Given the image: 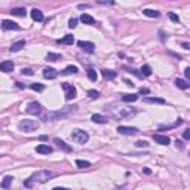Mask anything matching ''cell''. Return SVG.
<instances>
[{"label": "cell", "mask_w": 190, "mask_h": 190, "mask_svg": "<svg viewBox=\"0 0 190 190\" xmlns=\"http://www.w3.org/2000/svg\"><path fill=\"white\" fill-rule=\"evenodd\" d=\"M33 91H43L45 89V85H42V83H31V86H30Z\"/></svg>", "instance_id": "obj_33"}, {"label": "cell", "mask_w": 190, "mask_h": 190, "mask_svg": "<svg viewBox=\"0 0 190 190\" xmlns=\"http://www.w3.org/2000/svg\"><path fill=\"white\" fill-rule=\"evenodd\" d=\"M153 140L156 141L157 144H160V146H168L169 144V137H166V135H160V134H155L153 135Z\"/></svg>", "instance_id": "obj_10"}, {"label": "cell", "mask_w": 190, "mask_h": 190, "mask_svg": "<svg viewBox=\"0 0 190 190\" xmlns=\"http://www.w3.org/2000/svg\"><path fill=\"white\" fill-rule=\"evenodd\" d=\"M140 94H150V89H147V88H141Z\"/></svg>", "instance_id": "obj_44"}, {"label": "cell", "mask_w": 190, "mask_h": 190, "mask_svg": "<svg viewBox=\"0 0 190 190\" xmlns=\"http://www.w3.org/2000/svg\"><path fill=\"white\" fill-rule=\"evenodd\" d=\"M80 21L86 25H95V19H94L89 14H82V15H80Z\"/></svg>", "instance_id": "obj_18"}, {"label": "cell", "mask_w": 190, "mask_h": 190, "mask_svg": "<svg viewBox=\"0 0 190 190\" xmlns=\"http://www.w3.org/2000/svg\"><path fill=\"white\" fill-rule=\"evenodd\" d=\"M183 138H184V140H189L190 141V128H187V129L183 132Z\"/></svg>", "instance_id": "obj_38"}, {"label": "cell", "mask_w": 190, "mask_h": 190, "mask_svg": "<svg viewBox=\"0 0 190 190\" xmlns=\"http://www.w3.org/2000/svg\"><path fill=\"white\" fill-rule=\"evenodd\" d=\"M101 75L104 76L106 79L111 80V79H115L116 76H117V73H116V71H113V70H103V71H101Z\"/></svg>", "instance_id": "obj_25"}, {"label": "cell", "mask_w": 190, "mask_h": 190, "mask_svg": "<svg viewBox=\"0 0 190 190\" xmlns=\"http://www.w3.org/2000/svg\"><path fill=\"white\" fill-rule=\"evenodd\" d=\"M110 111L116 119H129L137 115V110L132 107H111Z\"/></svg>", "instance_id": "obj_2"}, {"label": "cell", "mask_w": 190, "mask_h": 190, "mask_svg": "<svg viewBox=\"0 0 190 190\" xmlns=\"http://www.w3.org/2000/svg\"><path fill=\"white\" fill-rule=\"evenodd\" d=\"M77 46L80 48L82 51L85 52H88V54H92L94 51H95V45L92 43V42H86V40H79L77 42Z\"/></svg>", "instance_id": "obj_7"}, {"label": "cell", "mask_w": 190, "mask_h": 190, "mask_svg": "<svg viewBox=\"0 0 190 190\" xmlns=\"http://www.w3.org/2000/svg\"><path fill=\"white\" fill-rule=\"evenodd\" d=\"M54 143H55V144H57V146H58V149L64 150V152H68V153H70V152H73V149H71V146H68V144H67L66 141L59 140V138H55V140H54Z\"/></svg>", "instance_id": "obj_15"}, {"label": "cell", "mask_w": 190, "mask_h": 190, "mask_svg": "<svg viewBox=\"0 0 190 190\" xmlns=\"http://www.w3.org/2000/svg\"><path fill=\"white\" fill-rule=\"evenodd\" d=\"M138 99V95L137 94H131V95H122V101L123 103H134Z\"/></svg>", "instance_id": "obj_27"}, {"label": "cell", "mask_w": 190, "mask_h": 190, "mask_svg": "<svg viewBox=\"0 0 190 190\" xmlns=\"http://www.w3.org/2000/svg\"><path fill=\"white\" fill-rule=\"evenodd\" d=\"M175 86L180 88V89H189L190 88V82L184 80V79H175Z\"/></svg>", "instance_id": "obj_20"}, {"label": "cell", "mask_w": 190, "mask_h": 190, "mask_svg": "<svg viewBox=\"0 0 190 190\" xmlns=\"http://www.w3.org/2000/svg\"><path fill=\"white\" fill-rule=\"evenodd\" d=\"M10 14L12 15H17V17H25L27 15V10H25V8H12L10 9Z\"/></svg>", "instance_id": "obj_24"}, {"label": "cell", "mask_w": 190, "mask_h": 190, "mask_svg": "<svg viewBox=\"0 0 190 190\" xmlns=\"http://www.w3.org/2000/svg\"><path fill=\"white\" fill-rule=\"evenodd\" d=\"M88 95H89V98L97 99L99 97V92L98 91H94V89H89V91H88Z\"/></svg>", "instance_id": "obj_34"}, {"label": "cell", "mask_w": 190, "mask_h": 190, "mask_svg": "<svg viewBox=\"0 0 190 190\" xmlns=\"http://www.w3.org/2000/svg\"><path fill=\"white\" fill-rule=\"evenodd\" d=\"M12 181H14V177H12V175H6V177L2 180L0 187H2V189H9V187H10V184H12Z\"/></svg>", "instance_id": "obj_21"}, {"label": "cell", "mask_w": 190, "mask_h": 190, "mask_svg": "<svg viewBox=\"0 0 190 190\" xmlns=\"http://www.w3.org/2000/svg\"><path fill=\"white\" fill-rule=\"evenodd\" d=\"M77 107L79 106H71V107H64L61 110H57V111H49L46 115H42V120L43 122H52V120H58V119H66L68 116L75 115L77 111Z\"/></svg>", "instance_id": "obj_1"}, {"label": "cell", "mask_w": 190, "mask_h": 190, "mask_svg": "<svg viewBox=\"0 0 190 190\" xmlns=\"http://www.w3.org/2000/svg\"><path fill=\"white\" fill-rule=\"evenodd\" d=\"M18 128H19V131H22V132H33L36 129H39V122H36V120H31V119H24V120H21L19 123H18Z\"/></svg>", "instance_id": "obj_4"}, {"label": "cell", "mask_w": 190, "mask_h": 190, "mask_svg": "<svg viewBox=\"0 0 190 190\" xmlns=\"http://www.w3.org/2000/svg\"><path fill=\"white\" fill-rule=\"evenodd\" d=\"M86 8H88L86 5H79V9H86Z\"/></svg>", "instance_id": "obj_47"}, {"label": "cell", "mask_w": 190, "mask_h": 190, "mask_svg": "<svg viewBox=\"0 0 190 190\" xmlns=\"http://www.w3.org/2000/svg\"><path fill=\"white\" fill-rule=\"evenodd\" d=\"M175 146H177V149H180V150L184 149V144H183V141H180V140L175 141Z\"/></svg>", "instance_id": "obj_41"}, {"label": "cell", "mask_w": 190, "mask_h": 190, "mask_svg": "<svg viewBox=\"0 0 190 190\" xmlns=\"http://www.w3.org/2000/svg\"><path fill=\"white\" fill-rule=\"evenodd\" d=\"M14 68H15V64L12 61H3L0 64V70L3 73H10V71H14Z\"/></svg>", "instance_id": "obj_12"}, {"label": "cell", "mask_w": 190, "mask_h": 190, "mask_svg": "<svg viewBox=\"0 0 190 190\" xmlns=\"http://www.w3.org/2000/svg\"><path fill=\"white\" fill-rule=\"evenodd\" d=\"M189 155H190V153H189Z\"/></svg>", "instance_id": "obj_49"}, {"label": "cell", "mask_w": 190, "mask_h": 190, "mask_svg": "<svg viewBox=\"0 0 190 190\" xmlns=\"http://www.w3.org/2000/svg\"><path fill=\"white\" fill-rule=\"evenodd\" d=\"M146 103H155V104H165V99L164 98H156V97H147L144 98Z\"/></svg>", "instance_id": "obj_29"}, {"label": "cell", "mask_w": 190, "mask_h": 190, "mask_svg": "<svg viewBox=\"0 0 190 190\" xmlns=\"http://www.w3.org/2000/svg\"><path fill=\"white\" fill-rule=\"evenodd\" d=\"M184 75H186V77H187V80L190 82V67H187V68L184 70Z\"/></svg>", "instance_id": "obj_42"}, {"label": "cell", "mask_w": 190, "mask_h": 190, "mask_svg": "<svg viewBox=\"0 0 190 190\" xmlns=\"http://www.w3.org/2000/svg\"><path fill=\"white\" fill-rule=\"evenodd\" d=\"M17 88H19V89H24V88H25V85H22L21 82H17Z\"/></svg>", "instance_id": "obj_45"}, {"label": "cell", "mask_w": 190, "mask_h": 190, "mask_svg": "<svg viewBox=\"0 0 190 190\" xmlns=\"http://www.w3.org/2000/svg\"><path fill=\"white\" fill-rule=\"evenodd\" d=\"M71 140L75 143H79V144H85L89 140V135H88V132H85L82 129H75L71 132Z\"/></svg>", "instance_id": "obj_5"}, {"label": "cell", "mask_w": 190, "mask_h": 190, "mask_svg": "<svg viewBox=\"0 0 190 190\" xmlns=\"http://www.w3.org/2000/svg\"><path fill=\"white\" fill-rule=\"evenodd\" d=\"M40 140H42V141H46V140H48V137H46V135H42Z\"/></svg>", "instance_id": "obj_46"}, {"label": "cell", "mask_w": 190, "mask_h": 190, "mask_svg": "<svg viewBox=\"0 0 190 190\" xmlns=\"http://www.w3.org/2000/svg\"><path fill=\"white\" fill-rule=\"evenodd\" d=\"M141 75H143V76H146V77H149V76L152 75V67H150L149 64L143 66V68H141Z\"/></svg>", "instance_id": "obj_32"}, {"label": "cell", "mask_w": 190, "mask_h": 190, "mask_svg": "<svg viewBox=\"0 0 190 190\" xmlns=\"http://www.w3.org/2000/svg\"><path fill=\"white\" fill-rule=\"evenodd\" d=\"M36 152L40 153V155H51V153L54 152V149H52L51 146H48V144H39V146L36 147Z\"/></svg>", "instance_id": "obj_13"}, {"label": "cell", "mask_w": 190, "mask_h": 190, "mask_svg": "<svg viewBox=\"0 0 190 190\" xmlns=\"http://www.w3.org/2000/svg\"><path fill=\"white\" fill-rule=\"evenodd\" d=\"M24 46H25V40H18V42H15V43L10 45L9 51H10V52H18V51L22 49Z\"/></svg>", "instance_id": "obj_16"}, {"label": "cell", "mask_w": 190, "mask_h": 190, "mask_svg": "<svg viewBox=\"0 0 190 190\" xmlns=\"http://www.w3.org/2000/svg\"><path fill=\"white\" fill-rule=\"evenodd\" d=\"M61 54H54V52H48V55H46V61H51V63H54V61H58V59H61Z\"/></svg>", "instance_id": "obj_26"}, {"label": "cell", "mask_w": 190, "mask_h": 190, "mask_svg": "<svg viewBox=\"0 0 190 190\" xmlns=\"http://www.w3.org/2000/svg\"><path fill=\"white\" fill-rule=\"evenodd\" d=\"M57 43H59V45H73V43H75V37H73L71 34H67L63 39H58Z\"/></svg>", "instance_id": "obj_17"}, {"label": "cell", "mask_w": 190, "mask_h": 190, "mask_svg": "<svg viewBox=\"0 0 190 190\" xmlns=\"http://www.w3.org/2000/svg\"><path fill=\"white\" fill-rule=\"evenodd\" d=\"M92 122H95V123H101V125H104V123H107L108 122V119L106 117V116H103V115H92Z\"/></svg>", "instance_id": "obj_19"}, {"label": "cell", "mask_w": 190, "mask_h": 190, "mask_svg": "<svg viewBox=\"0 0 190 190\" xmlns=\"http://www.w3.org/2000/svg\"><path fill=\"white\" fill-rule=\"evenodd\" d=\"M86 75L89 77V80H92V82H95V80L98 79V75H97V71H95L94 68H89V70L86 71Z\"/></svg>", "instance_id": "obj_30"}, {"label": "cell", "mask_w": 190, "mask_h": 190, "mask_svg": "<svg viewBox=\"0 0 190 190\" xmlns=\"http://www.w3.org/2000/svg\"><path fill=\"white\" fill-rule=\"evenodd\" d=\"M135 146L137 147H149V143L144 140H138V141H135Z\"/></svg>", "instance_id": "obj_35"}, {"label": "cell", "mask_w": 190, "mask_h": 190, "mask_svg": "<svg viewBox=\"0 0 190 190\" xmlns=\"http://www.w3.org/2000/svg\"><path fill=\"white\" fill-rule=\"evenodd\" d=\"M144 174H152V171H150L149 168H146V169H144Z\"/></svg>", "instance_id": "obj_48"}, {"label": "cell", "mask_w": 190, "mask_h": 190, "mask_svg": "<svg viewBox=\"0 0 190 190\" xmlns=\"http://www.w3.org/2000/svg\"><path fill=\"white\" fill-rule=\"evenodd\" d=\"M98 3H103V5H115V0H98Z\"/></svg>", "instance_id": "obj_40"}, {"label": "cell", "mask_w": 190, "mask_h": 190, "mask_svg": "<svg viewBox=\"0 0 190 190\" xmlns=\"http://www.w3.org/2000/svg\"><path fill=\"white\" fill-rule=\"evenodd\" d=\"M117 132L123 134V135H135V134H138L140 131L135 126H117Z\"/></svg>", "instance_id": "obj_9"}, {"label": "cell", "mask_w": 190, "mask_h": 190, "mask_svg": "<svg viewBox=\"0 0 190 190\" xmlns=\"http://www.w3.org/2000/svg\"><path fill=\"white\" fill-rule=\"evenodd\" d=\"M76 165L83 169V168H89V166H91V162H88V160H82V159H77V160H76Z\"/></svg>", "instance_id": "obj_31"}, {"label": "cell", "mask_w": 190, "mask_h": 190, "mask_svg": "<svg viewBox=\"0 0 190 190\" xmlns=\"http://www.w3.org/2000/svg\"><path fill=\"white\" fill-rule=\"evenodd\" d=\"M2 27H3V30H19V25L14 21H9V19H3Z\"/></svg>", "instance_id": "obj_11"}, {"label": "cell", "mask_w": 190, "mask_h": 190, "mask_svg": "<svg viewBox=\"0 0 190 190\" xmlns=\"http://www.w3.org/2000/svg\"><path fill=\"white\" fill-rule=\"evenodd\" d=\"M42 110H43L42 106L39 103H36V101L28 103V106H27V113H30V115H40Z\"/></svg>", "instance_id": "obj_8"}, {"label": "cell", "mask_w": 190, "mask_h": 190, "mask_svg": "<svg viewBox=\"0 0 190 190\" xmlns=\"http://www.w3.org/2000/svg\"><path fill=\"white\" fill-rule=\"evenodd\" d=\"M77 71H79V68H77L76 66H68L63 70V75H75V73H77Z\"/></svg>", "instance_id": "obj_28"}, {"label": "cell", "mask_w": 190, "mask_h": 190, "mask_svg": "<svg viewBox=\"0 0 190 190\" xmlns=\"http://www.w3.org/2000/svg\"><path fill=\"white\" fill-rule=\"evenodd\" d=\"M168 17H169V19H171V21H174V22H178V21H180L178 15H175L174 12H169V14H168Z\"/></svg>", "instance_id": "obj_36"}, {"label": "cell", "mask_w": 190, "mask_h": 190, "mask_svg": "<svg viewBox=\"0 0 190 190\" xmlns=\"http://www.w3.org/2000/svg\"><path fill=\"white\" fill-rule=\"evenodd\" d=\"M52 177H54L52 171H49V169H40V171H36V172L31 174L30 180L36 183H46V181H49Z\"/></svg>", "instance_id": "obj_3"}, {"label": "cell", "mask_w": 190, "mask_h": 190, "mask_svg": "<svg viewBox=\"0 0 190 190\" xmlns=\"http://www.w3.org/2000/svg\"><path fill=\"white\" fill-rule=\"evenodd\" d=\"M21 73H22V75H25V76H33V71H31L30 68H22V70H21Z\"/></svg>", "instance_id": "obj_39"}, {"label": "cell", "mask_w": 190, "mask_h": 190, "mask_svg": "<svg viewBox=\"0 0 190 190\" xmlns=\"http://www.w3.org/2000/svg\"><path fill=\"white\" fill-rule=\"evenodd\" d=\"M143 14L149 18H159L160 17V12H159V10H153V9H144Z\"/></svg>", "instance_id": "obj_23"}, {"label": "cell", "mask_w": 190, "mask_h": 190, "mask_svg": "<svg viewBox=\"0 0 190 190\" xmlns=\"http://www.w3.org/2000/svg\"><path fill=\"white\" fill-rule=\"evenodd\" d=\"M31 18H33L34 21H37V22H40V21H43V14H42V10H39V9H31Z\"/></svg>", "instance_id": "obj_22"}, {"label": "cell", "mask_w": 190, "mask_h": 190, "mask_svg": "<svg viewBox=\"0 0 190 190\" xmlns=\"http://www.w3.org/2000/svg\"><path fill=\"white\" fill-rule=\"evenodd\" d=\"M181 46L184 48V49H189V51H190V43H187V42H183Z\"/></svg>", "instance_id": "obj_43"}, {"label": "cell", "mask_w": 190, "mask_h": 190, "mask_svg": "<svg viewBox=\"0 0 190 190\" xmlns=\"http://www.w3.org/2000/svg\"><path fill=\"white\" fill-rule=\"evenodd\" d=\"M58 76L57 70L55 68H51V67H48V68H45L43 70V77L45 79H48V80H52V79H55Z\"/></svg>", "instance_id": "obj_14"}, {"label": "cell", "mask_w": 190, "mask_h": 190, "mask_svg": "<svg viewBox=\"0 0 190 190\" xmlns=\"http://www.w3.org/2000/svg\"><path fill=\"white\" fill-rule=\"evenodd\" d=\"M63 89H64V95H66V99L70 101V99H75L77 97V91L73 85L70 83H63Z\"/></svg>", "instance_id": "obj_6"}, {"label": "cell", "mask_w": 190, "mask_h": 190, "mask_svg": "<svg viewBox=\"0 0 190 190\" xmlns=\"http://www.w3.org/2000/svg\"><path fill=\"white\" fill-rule=\"evenodd\" d=\"M76 25H77V19H76V18H71V19L68 21V27H70V28H75Z\"/></svg>", "instance_id": "obj_37"}]
</instances>
